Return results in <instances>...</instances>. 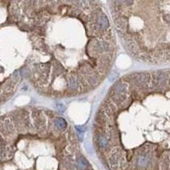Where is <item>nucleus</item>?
Returning a JSON list of instances; mask_svg holds the SVG:
<instances>
[{
  "instance_id": "f257e3e1",
  "label": "nucleus",
  "mask_w": 170,
  "mask_h": 170,
  "mask_svg": "<svg viewBox=\"0 0 170 170\" xmlns=\"http://www.w3.org/2000/svg\"><path fill=\"white\" fill-rule=\"evenodd\" d=\"M29 42L23 73L42 95L65 98L97 89L117 53L113 25L98 1H23Z\"/></svg>"
}]
</instances>
